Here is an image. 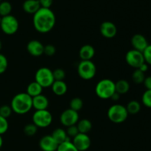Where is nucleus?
Instances as JSON below:
<instances>
[{"label":"nucleus","mask_w":151,"mask_h":151,"mask_svg":"<svg viewBox=\"0 0 151 151\" xmlns=\"http://www.w3.org/2000/svg\"><path fill=\"white\" fill-rule=\"evenodd\" d=\"M55 22V15L50 8L41 7L33 15L32 23L34 28L40 33L50 32L54 28Z\"/></svg>","instance_id":"1"},{"label":"nucleus","mask_w":151,"mask_h":151,"mask_svg":"<svg viewBox=\"0 0 151 151\" xmlns=\"http://www.w3.org/2000/svg\"><path fill=\"white\" fill-rule=\"evenodd\" d=\"M10 107L17 114H26L32 109V98L26 92L19 93L12 99Z\"/></svg>","instance_id":"2"},{"label":"nucleus","mask_w":151,"mask_h":151,"mask_svg":"<svg viewBox=\"0 0 151 151\" xmlns=\"http://www.w3.org/2000/svg\"><path fill=\"white\" fill-rule=\"evenodd\" d=\"M115 92V82L108 78L100 81L95 86L96 95L103 100L110 99Z\"/></svg>","instance_id":"3"},{"label":"nucleus","mask_w":151,"mask_h":151,"mask_svg":"<svg viewBox=\"0 0 151 151\" xmlns=\"http://www.w3.org/2000/svg\"><path fill=\"white\" fill-rule=\"evenodd\" d=\"M107 116L113 123L120 124L128 119V113L125 106L121 104H114L108 110Z\"/></svg>","instance_id":"4"},{"label":"nucleus","mask_w":151,"mask_h":151,"mask_svg":"<svg viewBox=\"0 0 151 151\" xmlns=\"http://www.w3.org/2000/svg\"><path fill=\"white\" fill-rule=\"evenodd\" d=\"M97 67L92 60H81L78 66V74L81 78L89 81L95 77Z\"/></svg>","instance_id":"5"},{"label":"nucleus","mask_w":151,"mask_h":151,"mask_svg":"<svg viewBox=\"0 0 151 151\" xmlns=\"http://www.w3.org/2000/svg\"><path fill=\"white\" fill-rule=\"evenodd\" d=\"M35 81L43 88L51 87L55 81L52 71L47 67L39 68L35 72Z\"/></svg>","instance_id":"6"},{"label":"nucleus","mask_w":151,"mask_h":151,"mask_svg":"<svg viewBox=\"0 0 151 151\" xmlns=\"http://www.w3.org/2000/svg\"><path fill=\"white\" fill-rule=\"evenodd\" d=\"M0 27L4 34L8 35H13L18 31L19 27V23L18 19L13 15L1 17L0 22Z\"/></svg>","instance_id":"7"},{"label":"nucleus","mask_w":151,"mask_h":151,"mask_svg":"<svg viewBox=\"0 0 151 151\" xmlns=\"http://www.w3.org/2000/svg\"><path fill=\"white\" fill-rule=\"evenodd\" d=\"M32 123L38 128H47L52 122V115L48 110L35 111L32 115Z\"/></svg>","instance_id":"8"},{"label":"nucleus","mask_w":151,"mask_h":151,"mask_svg":"<svg viewBox=\"0 0 151 151\" xmlns=\"http://www.w3.org/2000/svg\"><path fill=\"white\" fill-rule=\"evenodd\" d=\"M125 61L131 67L135 69H139V66L145 63L143 53L136 50H131L125 55Z\"/></svg>","instance_id":"9"},{"label":"nucleus","mask_w":151,"mask_h":151,"mask_svg":"<svg viewBox=\"0 0 151 151\" xmlns=\"http://www.w3.org/2000/svg\"><path fill=\"white\" fill-rule=\"evenodd\" d=\"M60 123L66 128L77 125L79 121V114L70 109H66L60 114Z\"/></svg>","instance_id":"10"},{"label":"nucleus","mask_w":151,"mask_h":151,"mask_svg":"<svg viewBox=\"0 0 151 151\" xmlns=\"http://www.w3.org/2000/svg\"><path fill=\"white\" fill-rule=\"evenodd\" d=\"M72 143L75 146L78 151H86L88 150L91 144V139L88 134H79L75 137L72 140Z\"/></svg>","instance_id":"11"},{"label":"nucleus","mask_w":151,"mask_h":151,"mask_svg":"<svg viewBox=\"0 0 151 151\" xmlns=\"http://www.w3.org/2000/svg\"><path fill=\"white\" fill-rule=\"evenodd\" d=\"M100 31L101 35L104 38H113L117 33V27L114 23L106 21L101 24L100 27Z\"/></svg>","instance_id":"12"},{"label":"nucleus","mask_w":151,"mask_h":151,"mask_svg":"<svg viewBox=\"0 0 151 151\" xmlns=\"http://www.w3.org/2000/svg\"><path fill=\"white\" fill-rule=\"evenodd\" d=\"M39 147L43 151H56L58 145L51 135H45L40 139Z\"/></svg>","instance_id":"13"},{"label":"nucleus","mask_w":151,"mask_h":151,"mask_svg":"<svg viewBox=\"0 0 151 151\" xmlns=\"http://www.w3.org/2000/svg\"><path fill=\"white\" fill-rule=\"evenodd\" d=\"M131 45L134 50L143 52L147 47L148 46V42L145 37L142 34H135L133 35L131 40Z\"/></svg>","instance_id":"14"},{"label":"nucleus","mask_w":151,"mask_h":151,"mask_svg":"<svg viewBox=\"0 0 151 151\" xmlns=\"http://www.w3.org/2000/svg\"><path fill=\"white\" fill-rule=\"evenodd\" d=\"M44 46L38 40H31L27 45V50L29 55L34 57H39L44 54Z\"/></svg>","instance_id":"15"},{"label":"nucleus","mask_w":151,"mask_h":151,"mask_svg":"<svg viewBox=\"0 0 151 151\" xmlns=\"http://www.w3.org/2000/svg\"><path fill=\"white\" fill-rule=\"evenodd\" d=\"M49 104L50 102L48 98L42 94L32 98V108H34L35 111L47 110Z\"/></svg>","instance_id":"16"},{"label":"nucleus","mask_w":151,"mask_h":151,"mask_svg":"<svg viewBox=\"0 0 151 151\" xmlns=\"http://www.w3.org/2000/svg\"><path fill=\"white\" fill-rule=\"evenodd\" d=\"M95 55V50L94 47L90 44H85L82 46L79 50V57L81 60H91Z\"/></svg>","instance_id":"17"},{"label":"nucleus","mask_w":151,"mask_h":151,"mask_svg":"<svg viewBox=\"0 0 151 151\" xmlns=\"http://www.w3.org/2000/svg\"><path fill=\"white\" fill-rule=\"evenodd\" d=\"M22 8L25 13L34 15L41 8V5L38 0H26L22 4Z\"/></svg>","instance_id":"18"},{"label":"nucleus","mask_w":151,"mask_h":151,"mask_svg":"<svg viewBox=\"0 0 151 151\" xmlns=\"http://www.w3.org/2000/svg\"><path fill=\"white\" fill-rule=\"evenodd\" d=\"M52 90L56 96H63L67 92L68 86L63 81H55L52 85Z\"/></svg>","instance_id":"19"},{"label":"nucleus","mask_w":151,"mask_h":151,"mask_svg":"<svg viewBox=\"0 0 151 151\" xmlns=\"http://www.w3.org/2000/svg\"><path fill=\"white\" fill-rule=\"evenodd\" d=\"M51 136L54 139L55 141L58 143V145H60L61 143H63L64 142L69 140V138L67 136L66 131L61 128L55 129L53 131L52 134H51Z\"/></svg>","instance_id":"20"},{"label":"nucleus","mask_w":151,"mask_h":151,"mask_svg":"<svg viewBox=\"0 0 151 151\" xmlns=\"http://www.w3.org/2000/svg\"><path fill=\"white\" fill-rule=\"evenodd\" d=\"M43 91V88L35 81L31 82L27 87V94H29L32 98L36 97V96L41 94Z\"/></svg>","instance_id":"21"},{"label":"nucleus","mask_w":151,"mask_h":151,"mask_svg":"<svg viewBox=\"0 0 151 151\" xmlns=\"http://www.w3.org/2000/svg\"><path fill=\"white\" fill-rule=\"evenodd\" d=\"M77 127L81 134H87L92 128V123L88 119H83L79 120L77 123Z\"/></svg>","instance_id":"22"},{"label":"nucleus","mask_w":151,"mask_h":151,"mask_svg":"<svg viewBox=\"0 0 151 151\" xmlns=\"http://www.w3.org/2000/svg\"><path fill=\"white\" fill-rule=\"evenodd\" d=\"M130 89V84L126 80H119L115 83V90L119 94H125L128 92Z\"/></svg>","instance_id":"23"},{"label":"nucleus","mask_w":151,"mask_h":151,"mask_svg":"<svg viewBox=\"0 0 151 151\" xmlns=\"http://www.w3.org/2000/svg\"><path fill=\"white\" fill-rule=\"evenodd\" d=\"M126 107L128 114H137L141 110V105L137 100H131L127 104Z\"/></svg>","instance_id":"24"},{"label":"nucleus","mask_w":151,"mask_h":151,"mask_svg":"<svg viewBox=\"0 0 151 151\" xmlns=\"http://www.w3.org/2000/svg\"><path fill=\"white\" fill-rule=\"evenodd\" d=\"M83 107V102L80 97H74L69 103V109L78 112Z\"/></svg>","instance_id":"25"},{"label":"nucleus","mask_w":151,"mask_h":151,"mask_svg":"<svg viewBox=\"0 0 151 151\" xmlns=\"http://www.w3.org/2000/svg\"><path fill=\"white\" fill-rule=\"evenodd\" d=\"M12 11V5L9 1H3L0 2V16H4L10 15Z\"/></svg>","instance_id":"26"},{"label":"nucleus","mask_w":151,"mask_h":151,"mask_svg":"<svg viewBox=\"0 0 151 151\" xmlns=\"http://www.w3.org/2000/svg\"><path fill=\"white\" fill-rule=\"evenodd\" d=\"M145 75L144 72L140 71L139 69H137L134 70V72L132 74V80L135 83L137 84H142L144 82L145 79Z\"/></svg>","instance_id":"27"},{"label":"nucleus","mask_w":151,"mask_h":151,"mask_svg":"<svg viewBox=\"0 0 151 151\" xmlns=\"http://www.w3.org/2000/svg\"><path fill=\"white\" fill-rule=\"evenodd\" d=\"M56 151H78V150L74 145L72 142L68 140V141L58 145V147Z\"/></svg>","instance_id":"28"},{"label":"nucleus","mask_w":151,"mask_h":151,"mask_svg":"<svg viewBox=\"0 0 151 151\" xmlns=\"http://www.w3.org/2000/svg\"><path fill=\"white\" fill-rule=\"evenodd\" d=\"M38 127L33 123L27 124L25 125L24 128V133L25 135L28 136V137H32L36 134L37 131H38Z\"/></svg>","instance_id":"29"},{"label":"nucleus","mask_w":151,"mask_h":151,"mask_svg":"<svg viewBox=\"0 0 151 151\" xmlns=\"http://www.w3.org/2000/svg\"><path fill=\"white\" fill-rule=\"evenodd\" d=\"M142 102L145 107L151 109V90H146L143 93Z\"/></svg>","instance_id":"30"},{"label":"nucleus","mask_w":151,"mask_h":151,"mask_svg":"<svg viewBox=\"0 0 151 151\" xmlns=\"http://www.w3.org/2000/svg\"><path fill=\"white\" fill-rule=\"evenodd\" d=\"M12 113H13V111H12L10 106L3 105L0 107V116H1L2 117L7 119L8 117H10Z\"/></svg>","instance_id":"31"},{"label":"nucleus","mask_w":151,"mask_h":151,"mask_svg":"<svg viewBox=\"0 0 151 151\" xmlns=\"http://www.w3.org/2000/svg\"><path fill=\"white\" fill-rule=\"evenodd\" d=\"M8 66V60L6 56L0 53V75L6 72Z\"/></svg>","instance_id":"32"},{"label":"nucleus","mask_w":151,"mask_h":151,"mask_svg":"<svg viewBox=\"0 0 151 151\" xmlns=\"http://www.w3.org/2000/svg\"><path fill=\"white\" fill-rule=\"evenodd\" d=\"M53 77H54L55 81H63L66 77V72L63 69H56L52 71Z\"/></svg>","instance_id":"33"},{"label":"nucleus","mask_w":151,"mask_h":151,"mask_svg":"<svg viewBox=\"0 0 151 151\" xmlns=\"http://www.w3.org/2000/svg\"><path fill=\"white\" fill-rule=\"evenodd\" d=\"M9 128V124L7 119L0 116V135H3L7 131Z\"/></svg>","instance_id":"34"},{"label":"nucleus","mask_w":151,"mask_h":151,"mask_svg":"<svg viewBox=\"0 0 151 151\" xmlns=\"http://www.w3.org/2000/svg\"><path fill=\"white\" fill-rule=\"evenodd\" d=\"M56 48L52 44H47L44 46V54L47 56H52L55 54Z\"/></svg>","instance_id":"35"},{"label":"nucleus","mask_w":151,"mask_h":151,"mask_svg":"<svg viewBox=\"0 0 151 151\" xmlns=\"http://www.w3.org/2000/svg\"><path fill=\"white\" fill-rule=\"evenodd\" d=\"M67 136L69 137H72L74 138L75 137H76L78 134H79V131L78 129V127L76 125H72V126L67 127V129L66 131Z\"/></svg>","instance_id":"36"},{"label":"nucleus","mask_w":151,"mask_h":151,"mask_svg":"<svg viewBox=\"0 0 151 151\" xmlns=\"http://www.w3.org/2000/svg\"><path fill=\"white\" fill-rule=\"evenodd\" d=\"M142 53L145 63L151 66V44H148L147 48Z\"/></svg>","instance_id":"37"},{"label":"nucleus","mask_w":151,"mask_h":151,"mask_svg":"<svg viewBox=\"0 0 151 151\" xmlns=\"http://www.w3.org/2000/svg\"><path fill=\"white\" fill-rule=\"evenodd\" d=\"M41 7L44 8H50L53 3V0H38Z\"/></svg>","instance_id":"38"},{"label":"nucleus","mask_w":151,"mask_h":151,"mask_svg":"<svg viewBox=\"0 0 151 151\" xmlns=\"http://www.w3.org/2000/svg\"><path fill=\"white\" fill-rule=\"evenodd\" d=\"M145 87L147 90H151V76H148L145 78L144 82H143Z\"/></svg>","instance_id":"39"},{"label":"nucleus","mask_w":151,"mask_h":151,"mask_svg":"<svg viewBox=\"0 0 151 151\" xmlns=\"http://www.w3.org/2000/svg\"><path fill=\"white\" fill-rule=\"evenodd\" d=\"M148 66L149 65L147 64V63H144L143 64H142L141 66H139V69L140 71H142V72H144V73H145V72L147 71V69H148Z\"/></svg>","instance_id":"40"},{"label":"nucleus","mask_w":151,"mask_h":151,"mask_svg":"<svg viewBox=\"0 0 151 151\" xmlns=\"http://www.w3.org/2000/svg\"><path fill=\"white\" fill-rule=\"evenodd\" d=\"M119 98H120V94H119L118 93L115 92L114 94L111 96V97L110 99H111L113 101H118V100H119Z\"/></svg>","instance_id":"41"},{"label":"nucleus","mask_w":151,"mask_h":151,"mask_svg":"<svg viewBox=\"0 0 151 151\" xmlns=\"http://www.w3.org/2000/svg\"><path fill=\"white\" fill-rule=\"evenodd\" d=\"M2 145H3V139H2V137L0 135V149H1V147H2Z\"/></svg>","instance_id":"42"},{"label":"nucleus","mask_w":151,"mask_h":151,"mask_svg":"<svg viewBox=\"0 0 151 151\" xmlns=\"http://www.w3.org/2000/svg\"><path fill=\"white\" fill-rule=\"evenodd\" d=\"M1 47H2V44H1V40H0V51H1Z\"/></svg>","instance_id":"43"},{"label":"nucleus","mask_w":151,"mask_h":151,"mask_svg":"<svg viewBox=\"0 0 151 151\" xmlns=\"http://www.w3.org/2000/svg\"><path fill=\"white\" fill-rule=\"evenodd\" d=\"M1 17H0V22H1Z\"/></svg>","instance_id":"44"},{"label":"nucleus","mask_w":151,"mask_h":151,"mask_svg":"<svg viewBox=\"0 0 151 151\" xmlns=\"http://www.w3.org/2000/svg\"><path fill=\"white\" fill-rule=\"evenodd\" d=\"M0 2H1V0H0Z\"/></svg>","instance_id":"45"}]
</instances>
